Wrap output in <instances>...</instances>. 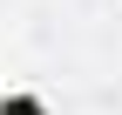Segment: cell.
Listing matches in <instances>:
<instances>
[{
	"label": "cell",
	"mask_w": 122,
	"mask_h": 115,
	"mask_svg": "<svg viewBox=\"0 0 122 115\" xmlns=\"http://www.w3.org/2000/svg\"><path fill=\"white\" fill-rule=\"evenodd\" d=\"M0 115H48L41 95H0Z\"/></svg>",
	"instance_id": "1"
}]
</instances>
